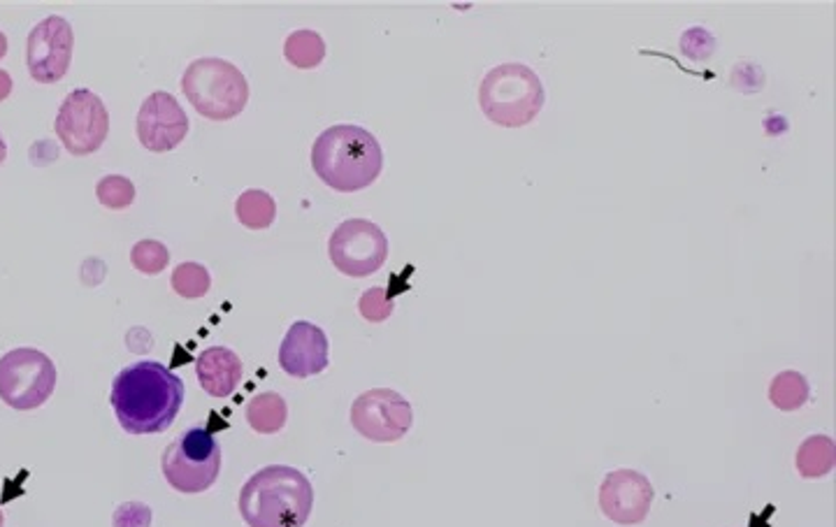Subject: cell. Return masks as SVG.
Here are the masks:
<instances>
[{
  "label": "cell",
  "mask_w": 836,
  "mask_h": 527,
  "mask_svg": "<svg viewBox=\"0 0 836 527\" xmlns=\"http://www.w3.org/2000/svg\"><path fill=\"white\" fill-rule=\"evenodd\" d=\"M794 462L804 479H823L836 465V444L825 435H813L802 441Z\"/></svg>",
  "instance_id": "17"
},
{
  "label": "cell",
  "mask_w": 836,
  "mask_h": 527,
  "mask_svg": "<svg viewBox=\"0 0 836 527\" xmlns=\"http://www.w3.org/2000/svg\"><path fill=\"white\" fill-rule=\"evenodd\" d=\"M769 399H771V405L781 411L802 409L809 399L806 376L794 370H785L777 374L769 386Z\"/></svg>",
  "instance_id": "20"
},
{
  "label": "cell",
  "mask_w": 836,
  "mask_h": 527,
  "mask_svg": "<svg viewBox=\"0 0 836 527\" xmlns=\"http://www.w3.org/2000/svg\"><path fill=\"white\" fill-rule=\"evenodd\" d=\"M56 365L47 353L19 347L0 355V399L16 411H33L56 391Z\"/></svg>",
  "instance_id": "7"
},
{
  "label": "cell",
  "mask_w": 836,
  "mask_h": 527,
  "mask_svg": "<svg viewBox=\"0 0 836 527\" xmlns=\"http://www.w3.org/2000/svg\"><path fill=\"white\" fill-rule=\"evenodd\" d=\"M152 509L142 502H125L114 514V527H150Z\"/></svg>",
  "instance_id": "25"
},
{
  "label": "cell",
  "mask_w": 836,
  "mask_h": 527,
  "mask_svg": "<svg viewBox=\"0 0 836 527\" xmlns=\"http://www.w3.org/2000/svg\"><path fill=\"white\" fill-rule=\"evenodd\" d=\"M6 525V516H3V512H0V527H3Z\"/></svg>",
  "instance_id": "29"
},
{
  "label": "cell",
  "mask_w": 836,
  "mask_h": 527,
  "mask_svg": "<svg viewBox=\"0 0 836 527\" xmlns=\"http://www.w3.org/2000/svg\"><path fill=\"white\" fill-rule=\"evenodd\" d=\"M359 311L370 323H384L395 311V300L391 290L386 286H374L365 290L359 300Z\"/></svg>",
  "instance_id": "24"
},
{
  "label": "cell",
  "mask_w": 836,
  "mask_h": 527,
  "mask_svg": "<svg viewBox=\"0 0 836 527\" xmlns=\"http://www.w3.org/2000/svg\"><path fill=\"white\" fill-rule=\"evenodd\" d=\"M328 254L346 277H367L386 263L388 238L367 219H349L332 230Z\"/></svg>",
  "instance_id": "9"
},
{
  "label": "cell",
  "mask_w": 836,
  "mask_h": 527,
  "mask_svg": "<svg viewBox=\"0 0 836 527\" xmlns=\"http://www.w3.org/2000/svg\"><path fill=\"white\" fill-rule=\"evenodd\" d=\"M75 47V33L66 19L52 14L42 19L26 42V66L37 84H54L66 77Z\"/></svg>",
  "instance_id": "11"
},
{
  "label": "cell",
  "mask_w": 836,
  "mask_h": 527,
  "mask_svg": "<svg viewBox=\"0 0 836 527\" xmlns=\"http://www.w3.org/2000/svg\"><path fill=\"white\" fill-rule=\"evenodd\" d=\"M311 167L319 179L340 194H355L382 175V144L361 125H332L311 146Z\"/></svg>",
  "instance_id": "2"
},
{
  "label": "cell",
  "mask_w": 836,
  "mask_h": 527,
  "mask_svg": "<svg viewBox=\"0 0 836 527\" xmlns=\"http://www.w3.org/2000/svg\"><path fill=\"white\" fill-rule=\"evenodd\" d=\"M188 133V117L175 96L156 91L142 102L138 114V138L154 154L173 152Z\"/></svg>",
  "instance_id": "13"
},
{
  "label": "cell",
  "mask_w": 836,
  "mask_h": 527,
  "mask_svg": "<svg viewBox=\"0 0 836 527\" xmlns=\"http://www.w3.org/2000/svg\"><path fill=\"white\" fill-rule=\"evenodd\" d=\"M284 56L290 66H296L300 70L319 68L326 58V42L319 33H314V31H296L286 37Z\"/></svg>",
  "instance_id": "19"
},
{
  "label": "cell",
  "mask_w": 836,
  "mask_h": 527,
  "mask_svg": "<svg viewBox=\"0 0 836 527\" xmlns=\"http://www.w3.org/2000/svg\"><path fill=\"white\" fill-rule=\"evenodd\" d=\"M54 131L73 156H89L108 140L110 112L98 94L77 89L61 102Z\"/></svg>",
  "instance_id": "8"
},
{
  "label": "cell",
  "mask_w": 836,
  "mask_h": 527,
  "mask_svg": "<svg viewBox=\"0 0 836 527\" xmlns=\"http://www.w3.org/2000/svg\"><path fill=\"white\" fill-rule=\"evenodd\" d=\"M351 426L370 441L393 444L414 426V409L409 399L397 391L372 388L353 399Z\"/></svg>",
  "instance_id": "10"
},
{
  "label": "cell",
  "mask_w": 836,
  "mask_h": 527,
  "mask_svg": "<svg viewBox=\"0 0 836 527\" xmlns=\"http://www.w3.org/2000/svg\"><path fill=\"white\" fill-rule=\"evenodd\" d=\"M173 288L182 298L196 300L212 288V277H209L207 267L200 263H182L173 272Z\"/></svg>",
  "instance_id": "21"
},
{
  "label": "cell",
  "mask_w": 836,
  "mask_h": 527,
  "mask_svg": "<svg viewBox=\"0 0 836 527\" xmlns=\"http://www.w3.org/2000/svg\"><path fill=\"white\" fill-rule=\"evenodd\" d=\"M656 491L641 472L616 470L600 486V509L618 525H639L651 512Z\"/></svg>",
  "instance_id": "12"
},
{
  "label": "cell",
  "mask_w": 836,
  "mask_h": 527,
  "mask_svg": "<svg viewBox=\"0 0 836 527\" xmlns=\"http://www.w3.org/2000/svg\"><path fill=\"white\" fill-rule=\"evenodd\" d=\"M198 384L212 397H230L242 378V361L233 349H205L196 361Z\"/></svg>",
  "instance_id": "15"
},
{
  "label": "cell",
  "mask_w": 836,
  "mask_h": 527,
  "mask_svg": "<svg viewBox=\"0 0 836 527\" xmlns=\"http://www.w3.org/2000/svg\"><path fill=\"white\" fill-rule=\"evenodd\" d=\"M543 84L526 63L495 66L479 87V108L502 129H522L543 110Z\"/></svg>",
  "instance_id": "4"
},
{
  "label": "cell",
  "mask_w": 836,
  "mask_h": 527,
  "mask_svg": "<svg viewBox=\"0 0 836 527\" xmlns=\"http://www.w3.org/2000/svg\"><path fill=\"white\" fill-rule=\"evenodd\" d=\"M238 509L249 527H305L314 509L311 481L288 465L263 468L242 486Z\"/></svg>",
  "instance_id": "3"
},
{
  "label": "cell",
  "mask_w": 836,
  "mask_h": 527,
  "mask_svg": "<svg viewBox=\"0 0 836 527\" xmlns=\"http://www.w3.org/2000/svg\"><path fill=\"white\" fill-rule=\"evenodd\" d=\"M131 263L138 272L154 277V274H161L167 263H170V251L158 240H142L131 251Z\"/></svg>",
  "instance_id": "23"
},
{
  "label": "cell",
  "mask_w": 836,
  "mask_h": 527,
  "mask_svg": "<svg viewBox=\"0 0 836 527\" xmlns=\"http://www.w3.org/2000/svg\"><path fill=\"white\" fill-rule=\"evenodd\" d=\"M98 202L108 209H125L135 200V186L129 177L121 175H108L102 177L96 186Z\"/></svg>",
  "instance_id": "22"
},
{
  "label": "cell",
  "mask_w": 836,
  "mask_h": 527,
  "mask_svg": "<svg viewBox=\"0 0 836 527\" xmlns=\"http://www.w3.org/2000/svg\"><path fill=\"white\" fill-rule=\"evenodd\" d=\"M10 94H12V77L8 70L0 68V102L8 100Z\"/></svg>",
  "instance_id": "26"
},
{
  "label": "cell",
  "mask_w": 836,
  "mask_h": 527,
  "mask_svg": "<svg viewBox=\"0 0 836 527\" xmlns=\"http://www.w3.org/2000/svg\"><path fill=\"white\" fill-rule=\"evenodd\" d=\"M163 476L177 493L198 495L215 486L221 472V444L212 430L191 428L163 451Z\"/></svg>",
  "instance_id": "6"
},
{
  "label": "cell",
  "mask_w": 836,
  "mask_h": 527,
  "mask_svg": "<svg viewBox=\"0 0 836 527\" xmlns=\"http://www.w3.org/2000/svg\"><path fill=\"white\" fill-rule=\"evenodd\" d=\"M235 217L249 230H265L277 219V202L261 188H249L235 202Z\"/></svg>",
  "instance_id": "18"
},
{
  "label": "cell",
  "mask_w": 836,
  "mask_h": 527,
  "mask_svg": "<svg viewBox=\"0 0 836 527\" xmlns=\"http://www.w3.org/2000/svg\"><path fill=\"white\" fill-rule=\"evenodd\" d=\"M6 158H8V142L3 135H0V165L6 163Z\"/></svg>",
  "instance_id": "27"
},
{
  "label": "cell",
  "mask_w": 836,
  "mask_h": 527,
  "mask_svg": "<svg viewBox=\"0 0 836 527\" xmlns=\"http://www.w3.org/2000/svg\"><path fill=\"white\" fill-rule=\"evenodd\" d=\"M184 395L175 372L156 361H140L117 374L110 403L123 432L158 435L175 424Z\"/></svg>",
  "instance_id": "1"
},
{
  "label": "cell",
  "mask_w": 836,
  "mask_h": 527,
  "mask_svg": "<svg viewBox=\"0 0 836 527\" xmlns=\"http://www.w3.org/2000/svg\"><path fill=\"white\" fill-rule=\"evenodd\" d=\"M182 91L198 114L212 121L235 119L249 102L246 77L223 58L194 61L182 77Z\"/></svg>",
  "instance_id": "5"
},
{
  "label": "cell",
  "mask_w": 836,
  "mask_h": 527,
  "mask_svg": "<svg viewBox=\"0 0 836 527\" xmlns=\"http://www.w3.org/2000/svg\"><path fill=\"white\" fill-rule=\"evenodd\" d=\"M288 407L279 393H258L249 399L246 420L258 435H275L286 426Z\"/></svg>",
  "instance_id": "16"
},
{
  "label": "cell",
  "mask_w": 836,
  "mask_h": 527,
  "mask_svg": "<svg viewBox=\"0 0 836 527\" xmlns=\"http://www.w3.org/2000/svg\"><path fill=\"white\" fill-rule=\"evenodd\" d=\"M328 337L309 321H296L279 347V365L293 378L317 376L328 367Z\"/></svg>",
  "instance_id": "14"
},
{
  "label": "cell",
  "mask_w": 836,
  "mask_h": 527,
  "mask_svg": "<svg viewBox=\"0 0 836 527\" xmlns=\"http://www.w3.org/2000/svg\"><path fill=\"white\" fill-rule=\"evenodd\" d=\"M8 54V35L0 31V58H3Z\"/></svg>",
  "instance_id": "28"
}]
</instances>
